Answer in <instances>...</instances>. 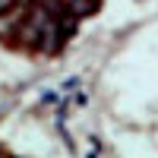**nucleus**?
<instances>
[{
    "label": "nucleus",
    "mask_w": 158,
    "mask_h": 158,
    "mask_svg": "<svg viewBox=\"0 0 158 158\" xmlns=\"http://www.w3.org/2000/svg\"><path fill=\"white\" fill-rule=\"evenodd\" d=\"M98 10V0H70V13L73 16H92Z\"/></svg>",
    "instance_id": "f257e3e1"
},
{
    "label": "nucleus",
    "mask_w": 158,
    "mask_h": 158,
    "mask_svg": "<svg viewBox=\"0 0 158 158\" xmlns=\"http://www.w3.org/2000/svg\"><path fill=\"white\" fill-rule=\"evenodd\" d=\"M13 3H16V0H0V13H10Z\"/></svg>",
    "instance_id": "f03ea898"
}]
</instances>
